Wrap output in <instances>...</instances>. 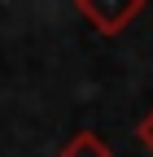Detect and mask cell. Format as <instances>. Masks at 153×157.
<instances>
[{
    "label": "cell",
    "mask_w": 153,
    "mask_h": 157,
    "mask_svg": "<svg viewBox=\"0 0 153 157\" xmlns=\"http://www.w3.org/2000/svg\"><path fill=\"white\" fill-rule=\"evenodd\" d=\"M144 9H149L144 0H74V13H79L96 35H105V39L123 35Z\"/></svg>",
    "instance_id": "6da1fadb"
},
{
    "label": "cell",
    "mask_w": 153,
    "mask_h": 157,
    "mask_svg": "<svg viewBox=\"0 0 153 157\" xmlns=\"http://www.w3.org/2000/svg\"><path fill=\"white\" fill-rule=\"evenodd\" d=\"M57 157H114V148L105 144V135H96L92 127H83V131H74L70 140L61 144Z\"/></svg>",
    "instance_id": "7a4b0ae2"
},
{
    "label": "cell",
    "mask_w": 153,
    "mask_h": 157,
    "mask_svg": "<svg viewBox=\"0 0 153 157\" xmlns=\"http://www.w3.org/2000/svg\"><path fill=\"white\" fill-rule=\"evenodd\" d=\"M136 140H140V144H144V148L153 153V105H149V109L140 113V122H136Z\"/></svg>",
    "instance_id": "3957f363"
}]
</instances>
